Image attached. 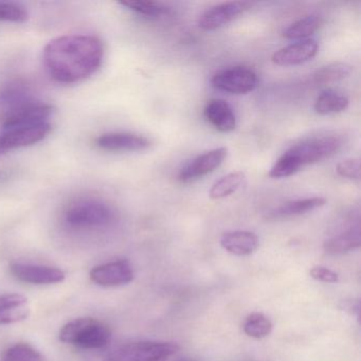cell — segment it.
<instances>
[{"mask_svg": "<svg viewBox=\"0 0 361 361\" xmlns=\"http://www.w3.org/2000/svg\"><path fill=\"white\" fill-rule=\"evenodd\" d=\"M325 204H326V200L324 197H308L291 200V202H285L276 210L271 211L270 217L280 219V217L297 216V215L312 212L324 206Z\"/></svg>", "mask_w": 361, "mask_h": 361, "instance_id": "cell-18", "label": "cell"}, {"mask_svg": "<svg viewBox=\"0 0 361 361\" xmlns=\"http://www.w3.org/2000/svg\"><path fill=\"white\" fill-rule=\"evenodd\" d=\"M342 147V140L337 136H320L306 139L285 152L300 169L317 164L335 155Z\"/></svg>", "mask_w": 361, "mask_h": 361, "instance_id": "cell-4", "label": "cell"}, {"mask_svg": "<svg viewBox=\"0 0 361 361\" xmlns=\"http://www.w3.org/2000/svg\"><path fill=\"white\" fill-rule=\"evenodd\" d=\"M213 87L232 94H246L257 86V75L255 71L245 66L230 67L213 75Z\"/></svg>", "mask_w": 361, "mask_h": 361, "instance_id": "cell-7", "label": "cell"}, {"mask_svg": "<svg viewBox=\"0 0 361 361\" xmlns=\"http://www.w3.org/2000/svg\"><path fill=\"white\" fill-rule=\"evenodd\" d=\"M12 274L18 280L30 284L50 285L64 282L66 274L59 268L32 264L14 263L10 266Z\"/></svg>", "mask_w": 361, "mask_h": 361, "instance_id": "cell-12", "label": "cell"}, {"mask_svg": "<svg viewBox=\"0 0 361 361\" xmlns=\"http://www.w3.org/2000/svg\"><path fill=\"white\" fill-rule=\"evenodd\" d=\"M272 323L265 314L262 312H253L249 314L245 320L243 329L245 334L255 339H263L272 331Z\"/></svg>", "mask_w": 361, "mask_h": 361, "instance_id": "cell-24", "label": "cell"}, {"mask_svg": "<svg viewBox=\"0 0 361 361\" xmlns=\"http://www.w3.org/2000/svg\"><path fill=\"white\" fill-rule=\"evenodd\" d=\"M111 209L98 200H81L65 212V221L75 228H97L109 225L113 219Z\"/></svg>", "mask_w": 361, "mask_h": 361, "instance_id": "cell-5", "label": "cell"}, {"mask_svg": "<svg viewBox=\"0 0 361 361\" xmlns=\"http://www.w3.org/2000/svg\"><path fill=\"white\" fill-rule=\"evenodd\" d=\"M348 104H350V100L348 97L329 90V92H322L317 98L314 109L319 115L326 116L345 111Z\"/></svg>", "mask_w": 361, "mask_h": 361, "instance_id": "cell-20", "label": "cell"}, {"mask_svg": "<svg viewBox=\"0 0 361 361\" xmlns=\"http://www.w3.org/2000/svg\"><path fill=\"white\" fill-rule=\"evenodd\" d=\"M29 99L30 98L28 97V90H26L24 84H20V82H12L4 86L0 92V103L7 106V109H12Z\"/></svg>", "mask_w": 361, "mask_h": 361, "instance_id": "cell-26", "label": "cell"}, {"mask_svg": "<svg viewBox=\"0 0 361 361\" xmlns=\"http://www.w3.org/2000/svg\"><path fill=\"white\" fill-rule=\"evenodd\" d=\"M353 67L346 63H331L325 65L314 73V81L320 85L337 83L345 79L352 73Z\"/></svg>", "mask_w": 361, "mask_h": 361, "instance_id": "cell-23", "label": "cell"}, {"mask_svg": "<svg viewBox=\"0 0 361 361\" xmlns=\"http://www.w3.org/2000/svg\"><path fill=\"white\" fill-rule=\"evenodd\" d=\"M151 140L130 133H107L97 138L96 145L107 152H141L151 147Z\"/></svg>", "mask_w": 361, "mask_h": 361, "instance_id": "cell-13", "label": "cell"}, {"mask_svg": "<svg viewBox=\"0 0 361 361\" xmlns=\"http://www.w3.org/2000/svg\"><path fill=\"white\" fill-rule=\"evenodd\" d=\"M179 350L180 346L175 342L145 340L121 346L105 361H166Z\"/></svg>", "mask_w": 361, "mask_h": 361, "instance_id": "cell-3", "label": "cell"}, {"mask_svg": "<svg viewBox=\"0 0 361 361\" xmlns=\"http://www.w3.org/2000/svg\"><path fill=\"white\" fill-rule=\"evenodd\" d=\"M120 5L147 18H159L170 13V9L164 4L149 1V0H126V1H121Z\"/></svg>", "mask_w": 361, "mask_h": 361, "instance_id": "cell-25", "label": "cell"}, {"mask_svg": "<svg viewBox=\"0 0 361 361\" xmlns=\"http://www.w3.org/2000/svg\"><path fill=\"white\" fill-rule=\"evenodd\" d=\"M322 26V18L318 16H307L293 23L283 31L282 37L287 39H303L314 35Z\"/></svg>", "mask_w": 361, "mask_h": 361, "instance_id": "cell-21", "label": "cell"}, {"mask_svg": "<svg viewBox=\"0 0 361 361\" xmlns=\"http://www.w3.org/2000/svg\"><path fill=\"white\" fill-rule=\"evenodd\" d=\"M51 124L23 126L3 130L0 133V155L41 142L51 132Z\"/></svg>", "mask_w": 361, "mask_h": 361, "instance_id": "cell-8", "label": "cell"}, {"mask_svg": "<svg viewBox=\"0 0 361 361\" xmlns=\"http://www.w3.org/2000/svg\"><path fill=\"white\" fill-rule=\"evenodd\" d=\"M134 269L126 259L109 262L97 266L90 271L92 282L103 287H117L134 280Z\"/></svg>", "mask_w": 361, "mask_h": 361, "instance_id": "cell-11", "label": "cell"}, {"mask_svg": "<svg viewBox=\"0 0 361 361\" xmlns=\"http://www.w3.org/2000/svg\"><path fill=\"white\" fill-rule=\"evenodd\" d=\"M227 155L228 149L226 147H217L197 156L181 169L178 174L179 180L189 183L207 176L221 166Z\"/></svg>", "mask_w": 361, "mask_h": 361, "instance_id": "cell-10", "label": "cell"}, {"mask_svg": "<svg viewBox=\"0 0 361 361\" xmlns=\"http://www.w3.org/2000/svg\"><path fill=\"white\" fill-rule=\"evenodd\" d=\"M30 314L28 299L20 293L0 295V324L26 320Z\"/></svg>", "mask_w": 361, "mask_h": 361, "instance_id": "cell-16", "label": "cell"}, {"mask_svg": "<svg viewBox=\"0 0 361 361\" xmlns=\"http://www.w3.org/2000/svg\"><path fill=\"white\" fill-rule=\"evenodd\" d=\"M310 274L312 279L320 281V282L337 283L339 281L338 274H336L333 270L329 269V268L321 267V266H316V267L312 268Z\"/></svg>", "mask_w": 361, "mask_h": 361, "instance_id": "cell-30", "label": "cell"}, {"mask_svg": "<svg viewBox=\"0 0 361 361\" xmlns=\"http://www.w3.org/2000/svg\"><path fill=\"white\" fill-rule=\"evenodd\" d=\"M338 174L344 178L360 179V160L358 158H348L342 160L336 166Z\"/></svg>", "mask_w": 361, "mask_h": 361, "instance_id": "cell-29", "label": "cell"}, {"mask_svg": "<svg viewBox=\"0 0 361 361\" xmlns=\"http://www.w3.org/2000/svg\"><path fill=\"white\" fill-rule=\"evenodd\" d=\"M252 7L249 1H230L214 6L207 10L200 20L198 26L204 31H214L227 26Z\"/></svg>", "mask_w": 361, "mask_h": 361, "instance_id": "cell-9", "label": "cell"}, {"mask_svg": "<svg viewBox=\"0 0 361 361\" xmlns=\"http://www.w3.org/2000/svg\"><path fill=\"white\" fill-rule=\"evenodd\" d=\"M318 43L314 39H306L299 43L291 44L274 52L271 61L278 66H297L310 62L318 54Z\"/></svg>", "mask_w": 361, "mask_h": 361, "instance_id": "cell-14", "label": "cell"}, {"mask_svg": "<svg viewBox=\"0 0 361 361\" xmlns=\"http://www.w3.org/2000/svg\"><path fill=\"white\" fill-rule=\"evenodd\" d=\"M245 180V174L243 172H232L229 174L221 177L211 188L210 195L211 200H221V198L228 197L231 194L235 193Z\"/></svg>", "mask_w": 361, "mask_h": 361, "instance_id": "cell-22", "label": "cell"}, {"mask_svg": "<svg viewBox=\"0 0 361 361\" xmlns=\"http://www.w3.org/2000/svg\"><path fill=\"white\" fill-rule=\"evenodd\" d=\"M103 56L102 42L92 35L56 37L43 52L46 71L54 81L62 84L78 83L96 73Z\"/></svg>", "mask_w": 361, "mask_h": 361, "instance_id": "cell-1", "label": "cell"}, {"mask_svg": "<svg viewBox=\"0 0 361 361\" xmlns=\"http://www.w3.org/2000/svg\"><path fill=\"white\" fill-rule=\"evenodd\" d=\"M54 114V106L42 101L29 100L7 109L3 121V130L48 123Z\"/></svg>", "mask_w": 361, "mask_h": 361, "instance_id": "cell-6", "label": "cell"}, {"mask_svg": "<svg viewBox=\"0 0 361 361\" xmlns=\"http://www.w3.org/2000/svg\"><path fill=\"white\" fill-rule=\"evenodd\" d=\"M221 245L228 252L244 257L257 251L259 240L253 232L236 230L224 233L221 238Z\"/></svg>", "mask_w": 361, "mask_h": 361, "instance_id": "cell-17", "label": "cell"}, {"mask_svg": "<svg viewBox=\"0 0 361 361\" xmlns=\"http://www.w3.org/2000/svg\"><path fill=\"white\" fill-rule=\"evenodd\" d=\"M61 341L82 348H102L109 343L111 331L94 318H79L65 324L59 335Z\"/></svg>", "mask_w": 361, "mask_h": 361, "instance_id": "cell-2", "label": "cell"}, {"mask_svg": "<svg viewBox=\"0 0 361 361\" xmlns=\"http://www.w3.org/2000/svg\"><path fill=\"white\" fill-rule=\"evenodd\" d=\"M5 361H45L43 355L27 343H18L6 350Z\"/></svg>", "mask_w": 361, "mask_h": 361, "instance_id": "cell-27", "label": "cell"}, {"mask_svg": "<svg viewBox=\"0 0 361 361\" xmlns=\"http://www.w3.org/2000/svg\"><path fill=\"white\" fill-rule=\"evenodd\" d=\"M204 115L219 132L230 133L235 130V114L225 100L213 99L209 101L204 106Z\"/></svg>", "mask_w": 361, "mask_h": 361, "instance_id": "cell-15", "label": "cell"}, {"mask_svg": "<svg viewBox=\"0 0 361 361\" xmlns=\"http://www.w3.org/2000/svg\"><path fill=\"white\" fill-rule=\"evenodd\" d=\"M28 18V12L23 6L13 3H0V22L22 24Z\"/></svg>", "mask_w": 361, "mask_h": 361, "instance_id": "cell-28", "label": "cell"}, {"mask_svg": "<svg viewBox=\"0 0 361 361\" xmlns=\"http://www.w3.org/2000/svg\"><path fill=\"white\" fill-rule=\"evenodd\" d=\"M360 245V230L357 227L325 240L323 249L329 255H342L359 248Z\"/></svg>", "mask_w": 361, "mask_h": 361, "instance_id": "cell-19", "label": "cell"}]
</instances>
